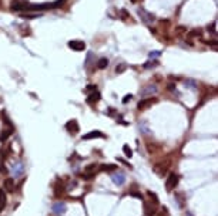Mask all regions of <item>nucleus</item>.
Listing matches in <instances>:
<instances>
[{
  "label": "nucleus",
  "instance_id": "obj_22",
  "mask_svg": "<svg viewBox=\"0 0 218 216\" xmlns=\"http://www.w3.org/2000/svg\"><path fill=\"white\" fill-rule=\"evenodd\" d=\"M94 176H96V174H88V172H83V174L80 175V178L86 179V181H88V179H93Z\"/></svg>",
  "mask_w": 218,
  "mask_h": 216
},
{
  "label": "nucleus",
  "instance_id": "obj_33",
  "mask_svg": "<svg viewBox=\"0 0 218 216\" xmlns=\"http://www.w3.org/2000/svg\"><path fill=\"white\" fill-rule=\"evenodd\" d=\"M0 172H2V174H3V175H6V174H7V172H9V171H7V168H6V166H4L3 164L0 165Z\"/></svg>",
  "mask_w": 218,
  "mask_h": 216
},
{
  "label": "nucleus",
  "instance_id": "obj_32",
  "mask_svg": "<svg viewBox=\"0 0 218 216\" xmlns=\"http://www.w3.org/2000/svg\"><path fill=\"white\" fill-rule=\"evenodd\" d=\"M130 195H131V196H136V198H138V199L143 200V195H141V193H138V192H130Z\"/></svg>",
  "mask_w": 218,
  "mask_h": 216
},
{
  "label": "nucleus",
  "instance_id": "obj_38",
  "mask_svg": "<svg viewBox=\"0 0 218 216\" xmlns=\"http://www.w3.org/2000/svg\"><path fill=\"white\" fill-rule=\"evenodd\" d=\"M160 216H163V215H160Z\"/></svg>",
  "mask_w": 218,
  "mask_h": 216
},
{
  "label": "nucleus",
  "instance_id": "obj_4",
  "mask_svg": "<svg viewBox=\"0 0 218 216\" xmlns=\"http://www.w3.org/2000/svg\"><path fill=\"white\" fill-rule=\"evenodd\" d=\"M67 46L70 47L73 51H84L86 50V43L81 40H70L67 43Z\"/></svg>",
  "mask_w": 218,
  "mask_h": 216
},
{
  "label": "nucleus",
  "instance_id": "obj_6",
  "mask_svg": "<svg viewBox=\"0 0 218 216\" xmlns=\"http://www.w3.org/2000/svg\"><path fill=\"white\" fill-rule=\"evenodd\" d=\"M66 129L69 131V134H71V135H76V134L80 131V127H78L77 120L67 121V122H66Z\"/></svg>",
  "mask_w": 218,
  "mask_h": 216
},
{
  "label": "nucleus",
  "instance_id": "obj_18",
  "mask_svg": "<svg viewBox=\"0 0 218 216\" xmlns=\"http://www.w3.org/2000/svg\"><path fill=\"white\" fill-rule=\"evenodd\" d=\"M107 66H108V60H107V58H100L99 63H97V67H99L100 70H104Z\"/></svg>",
  "mask_w": 218,
  "mask_h": 216
},
{
  "label": "nucleus",
  "instance_id": "obj_13",
  "mask_svg": "<svg viewBox=\"0 0 218 216\" xmlns=\"http://www.w3.org/2000/svg\"><path fill=\"white\" fill-rule=\"evenodd\" d=\"M144 215L145 216H156V209H154V206L148 205L147 202H144Z\"/></svg>",
  "mask_w": 218,
  "mask_h": 216
},
{
  "label": "nucleus",
  "instance_id": "obj_1",
  "mask_svg": "<svg viewBox=\"0 0 218 216\" xmlns=\"http://www.w3.org/2000/svg\"><path fill=\"white\" fill-rule=\"evenodd\" d=\"M178 175L174 174V172H171V174L167 176V181H165V188H167V191L171 192L173 189H175L178 185Z\"/></svg>",
  "mask_w": 218,
  "mask_h": 216
},
{
  "label": "nucleus",
  "instance_id": "obj_31",
  "mask_svg": "<svg viewBox=\"0 0 218 216\" xmlns=\"http://www.w3.org/2000/svg\"><path fill=\"white\" fill-rule=\"evenodd\" d=\"M131 98H133V94H127V95L123 98V103H124V104H127V103L131 100Z\"/></svg>",
  "mask_w": 218,
  "mask_h": 216
},
{
  "label": "nucleus",
  "instance_id": "obj_29",
  "mask_svg": "<svg viewBox=\"0 0 218 216\" xmlns=\"http://www.w3.org/2000/svg\"><path fill=\"white\" fill-rule=\"evenodd\" d=\"M205 44H208V46H210V47H214L215 50H217L218 41H217V40H215V38H214V40H212V41H205Z\"/></svg>",
  "mask_w": 218,
  "mask_h": 216
},
{
  "label": "nucleus",
  "instance_id": "obj_37",
  "mask_svg": "<svg viewBox=\"0 0 218 216\" xmlns=\"http://www.w3.org/2000/svg\"><path fill=\"white\" fill-rule=\"evenodd\" d=\"M130 2H131V3H137V0H130Z\"/></svg>",
  "mask_w": 218,
  "mask_h": 216
},
{
  "label": "nucleus",
  "instance_id": "obj_24",
  "mask_svg": "<svg viewBox=\"0 0 218 216\" xmlns=\"http://www.w3.org/2000/svg\"><path fill=\"white\" fill-rule=\"evenodd\" d=\"M126 64H124V63H121V64H120V66H117L115 67V73H117V74H121V73H123L124 70H126Z\"/></svg>",
  "mask_w": 218,
  "mask_h": 216
},
{
  "label": "nucleus",
  "instance_id": "obj_34",
  "mask_svg": "<svg viewBox=\"0 0 218 216\" xmlns=\"http://www.w3.org/2000/svg\"><path fill=\"white\" fill-rule=\"evenodd\" d=\"M87 90H88V91H96L97 87H96L94 84H88V85H87Z\"/></svg>",
  "mask_w": 218,
  "mask_h": 216
},
{
  "label": "nucleus",
  "instance_id": "obj_14",
  "mask_svg": "<svg viewBox=\"0 0 218 216\" xmlns=\"http://www.w3.org/2000/svg\"><path fill=\"white\" fill-rule=\"evenodd\" d=\"M64 192H66V188H64V185H60V183H57V185L54 186V195L57 196V198H60V196L64 195Z\"/></svg>",
  "mask_w": 218,
  "mask_h": 216
},
{
  "label": "nucleus",
  "instance_id": "obj_36",
  "mask_svg": "<svg viewBox=\"0 0 218 216\" xmlns=\"http://www.w3.org/2000/svg\"><path fill=\"white\" fill-rule=\"evenodd\" d=\"M156 56H160V53L157 51V53H151V54H150V57H156Z\"/></svg>",
  "mask_w": 218,
  "mask_h": 216
},
{
  "label": "nucleus",
  "instance_id": "obj_35",
  "mask_svg": "<svg viewBox=\"0 0 218 216\" xmlns=\"http://www.w3.org/2000/svg\"><path fill=\"white\" fill-rule=\"evenodd\" d=\"M184 31H187V29H185V27H182V26L177 27V33H184Z\"/></svg>",
  "mask_w": 218,
  "mask_h": 216
},
{
  "label": "nucleus",
  "instance_id": "obj_25",
  "mask_svg": "<svg viewBox=\"0 0 218 216\" xmlns=\"http://www.w3.org/2000/svg\"><path fill=\"white\" fill-rule=\"evenodd\" d=\"M21 17H23V19H36L37 14L36 13H23Z\"/></svg>",
  "mask_w": 218,
  "mask_h": 216
},
{
  "label": "nucleus",
  "instance_id": "obj_26",
  "mask_svg": "<svg viewBox=\"0 0 218 216\" xmlns=\"http://www.w3.org/2000/svg\"><path fill=\"white\" fill-rule=\"evenodd\" d=\"M156 91H157V88L154 87V85H150V87H148L147 90H144V91H143V95H145L147 92H151V94H154Z\"/></svg>",
  "mask_w": 218,
  "mask_h": 216
},
{
  "label": "nucleus",
  "instance_id": "obj_27",
  "mask_svg": "<svg viewBox=\"0 0 218 216\" xmlns=\"http://www.w3.org/2000/svg\"><path fill=\"white\" fill-rule=\"evenodd\" d=\"M208 31H211L212 34H217V23H212L211 27L208 26Z\"/></svg>",
  "mask_w": 218,
  "mask_h": 216
},
{
  "label": "nucleus",
  "instance_id": "obj_15",
  "mask_svg": "<svg viewBox=\"0 0 218 216\" xmlns=\"http://www.w3.org/2000/svg\"><path fill=\"white\" fill-rule=\"evenodd\" d=\"M0 117H2V121H3L4 124L7 125V128H14V127H13V124H12V121H10V118L6 115V112L2 111V112H0Z\"/></svg>",
  "mask_w": 218,
  "mask_h": 216
},
{
  "label": "nucleus",
  "instance_id": "obj_9",
  "mask_svg": "<svg viewBox=\"0 0 218 216\" xmlns=\"http://www.w3.org/2000/svg\"><path fill=\"white\" fill-rule=\"evenodd\" d=\"M3 189H4V192H14V179L13 178H6L4 179Z\"/></svg>",
  "mask_w": 218,
  "mask_h": 216
},
{
  "label": "nucleus",
  "instance_id": "obj_17",
  "mask_svg": "<svg viewBox=\"0 0 218 216\" xmlns=\"http://www.w3.org/2000/svg\"><path fill=\"white\" fill-rule=\"evenodd\" d=\"M99 165L97 164H90V165H87L84 168V172H88V174H96V171H97Z\"/></svg>",
  "mask_w": 218,
  "mask_h": 216
},
{
  "label": "nucleus",
  "instance_id": "obj_2",
  "mask_svg": "<svg viewBox=\"0 0 218 216\" xmlns=\"http://www.w3.org/2000/svg\"><path fill=\"white\" fill-rule=\"evenodd\" d=\"M10 6H12V10H16V12H29V3L21 0H13Z\"/></svg>",
  "mask_w": 218,
  "mask_h": 216
},
{
  "label": "nucleus",
  "instance_id": "obj_3",
  "mask_svg": "<svg viewBox=\"0 0 218 216\" xmlns=\"http://www.w3.org/2000/svg\"><path fill=\"white\" fill-rule=\"evenodd\" d=\"M137 12H138V14L141 16V20L144 21L145 24H150V23H152V21H154V19H156V16H154L152 13L147 12L145 9H138Z\"/></svg>",
  "mask_w": 218,
  "mask_h": 216
},
{
  "label": "nucleus",
  "instance_id": "obj_23",
  "mask_svg": "<svg viewBox=\"0 0 218 216\" xmlns=\"http://www.w3.org/2000/svg\"><path fill=\"white\" fill-rule=\"evenodd\" d=\"M147 195L151 198V202H154V203H158V196H157V193H154V192H151V191H148Z\"/></svg>",
  "mask_w": 218,
  "mask_h": 216
},
{
  "label": "nucleus",
  "instance_id": "obj_11",
  "mask_svg": "<svg viewBox=\"0 0 218 216\" xmlns=\"http://www.w3.org/2000/svg\"><path fill=\"white\" fill-rule=\"evenodd\" d=\"M6 205H7V196H6V192H4V189H0V213L4 211Z\"/></svg>",
  "mask_w": 218,
  "mask_h": 216
},
{
  "label": "nucleus",
  "instance_id": "obj_19",
  "mask_svg": "<svg viewBox=\"0 0 218 216\" xmlns=\"http://www.w3.org/2000/svg\"><path fill=\"white\" fill-rule=\"evenodd\" d=\"M117 168V165H113V164H106V165H101V171H106V172H111Z\"/></svg>",
  "mask_w": 218,
  "mask_h": 216
},
{
  "label": "nucleus",
  "instance_id": "obj_28",
  "mask_svg": "<svg viewBox=\"0 0 218 216\" xmlns=\"http://www.w3.org/2000/svg\"><path fill=\"white\" fill-rule=\"evenodd\" d=\"M157 66V61L156 60H152V61H147L144 64V68H150V67H156Z\"/></svg>",
  "mask_w": 218,
  "mask_h": 216
},
{
  "label": "nucleus",
  "instance_id": "obj_5",
  "mask_svg": "<svg viewBox=\"0 0 218 216\" xmlns=\"http://www.w3.org/2000/svg\"><path fill=\"white\" fill-rule=\"evenodd\" d=\"M157 103V98H152V97H148V98H144V100H141L138 104H137V108L138 110H147V108H150L152 104H156Z\"/></svg>",
  "mask_w": 218,
  "mask_h": 216
},
{
  "label": "nucleus",
  "instance_id": "obj_30",
  "mask_svg": "<svg viewBox=\"0 0 218 216\" xmlns=\"http://www.w3.org/2000/svg\"><path fill=\"white\" fill-rule=\"evenodd\" d=\"M121 16H123V19H128V17H130V14H128V12L127 10H126V9H121Z\"/></svg>",
  "mask_w": 218,
  "mask_h": 216
},
{
  "label": "nucleus",
  "instance_id": "obj_12",
  "mask_svg": "<svg viewBox=\"0 0 218 216\" xmlns=\"http://www.w3.org/2000/svg\"><path fill=\"white\" fill-rule=\"evenodd\" d=\"M13 131H14V128H4L3 131H2V134H0V142L6 141V139L13 134Z\"/></svg>",
  "mask_w": 218,
  "mask_h": 216
},
{
  "label": "nucleus",
  "instance_id": "obj_21",
  "mask_svg": "<svg viewBox=\"0 0 218 216\" xmlns=\"http://www.w3.org/2000/svg\"><path fill=\"white\" fill-rule=\"evenodd\" d=\"M201 30L200 29H195V30H191V31H190L188 33V36L190 37H200V36H201Z\"/></svg>",
  "mask_w": 218,
  "mask_h": 216
},
{
  "label": "nucleus",
  "instance_id": "obj_7",
  "mask_svg": "<svg viewBox=\"0 0 218 216\" xmlns=\"http://www.w3.org/2000/svg\"><path fill=\"white\" fill-rule=\"evenodd\" d=\"M96 138H104V134L101 131H90L88 134H84L81 137L83 141H88V139H96Z\"/></svg>",
  "mask_w": 218,
  "mask_h": 216
},
{
  "label": "nucleus",
  "instance_id": "obj_20",
  "mask_svg": "<svg viewBox=\"0 0 218 216\" xmlns=\"http://www.w3.org/2000/svg\"><path fill=\"white\" fill-rule=\"evenodd\" d=\"M123 151H124V155H126L127 158H131V157H133V149L128 145H124L123 146Z\"/></svg>",
  "mask_w": 218,
  "mask_h": 216
},
{
  "label": "nucleus",
  "instance_id": "obj_16",
  "mask_svg": "<svg viewBox=\"0 0 218 216\" xmlns=\"http://www.w3.org/2000/svg\"><path fill=\"white\" fill-rule=\"evenodd\" d=\"M111 178H113L114 183H117V185H123L124 181H126V178H124V175H123V174H118V175L115 174V175H113Z\"/></svg>",
  "mask_w": 218,
  "mask_h": 216
},
{
  "label": "nucleus",
  "instance_id": "obj_8",
  "mask_svg": "<svg viewBox=\"0 0 218 216\" xmlns=\"http://www.w3.org/2000/svg\"><path fill=\"white\" fill-rule=\"evenodd\" d=\"M101 100V94H100L99 91H97V90H96V91H91L90 92V95L87 97V104H96V103H99V101Z\"/></svg>",
  "mask_w": 218,
  "mask_h": 216
},
{
  "label": "nucleus",
  "instance_id": "obj_10",
  "mask_svg": "<svg viewBox=\"0 0 218 216\" xmlns=\"http://www.w3.org/2000/svg\"><path fill=\"white\" fill-rule=\"evenodd\" d=\"M53 212L56 215H63L66 212V203L64 202H57V203L53 205Z\"/></svg>",
  "mask_w": 218,
  "mask_h": 216
}]
</instances>
